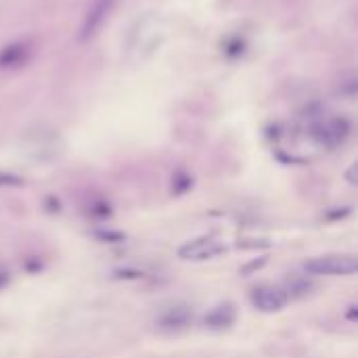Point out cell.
Listing matches in <instances>:
<instances>
[{
	"label": "cell",
	"instance_id": "obj_4",
	"mask_svg": "<svg viewBox=\"0 0 358 358\" xmlns=\"http://www.w3.org/2000/svg\"><path fill=\"white\" fill-rule=\"evenodd\" d=\"M191 321H193L191 308L185 304H176V306L166 308L157 316V327L168 329V331H176V329H185L187 325H191Z\"/></svg>",
	"mask_w": 358,
	"mask_h": 358
},
{
	"label": "cell",
	"instance_id": "obj_2",
	"mask_svg": "<svg viewBox=\"0 0 358 358\" xmlns=\"http://www.w3.org/2000/svg\"><path fill=\"white\" fill-rule=\"evenodd\" d=\"M222 252H224V246L218 241V239H214V237H199V239H193V241L185 244L178 250V258L193 260V262H201V260L216 258Z\"/></svg>",
	"mask_w": 358,
	"mask_h": 358
},
{
	"label": "cell",
	"instance_id": "obj_5",
	"mask_svg": "<svg viewBox=\"0 0 358 358\" xmlns=\"http://www.w3.org/2000/svg\"><path fill=\"white\" fill-rule=\"evenodd\" d=\"M237 318V310L232 304H220L216 306L214 310H210L203 318L205 327L207 329H214V331H222V329H228Z\"/></svg>",
	"mask_w": 358,
	"mask_h": 358
},
{
	"label": "cell",
	"instance_id": "obj_1",
	"mask_svg": "<svg viewBox=\"0 0 358 358\" xmlns=\"http://www.w3.org/2000/svg\"><path fill=\"white\" fill-rule=\"evenodd\" d=\"M358 268L356 256H321L304 264V271L312 277H348Z\"/></svg>",
	"mask_w": 358,
	"mask_h": 358
},
{
	"label": "cell",
	"instance_id": "obj_6",
	"mask_svg": "<svg viewBox=\"0 0 358 358\" xmlns=\"http://www.w3.org/2000/svg\"><path fill=\"white\" fill-rule=\"evenodd\" d=\"M111 0H94L92 5V13H88V19H86V26H84V34H92V30L101 24L103 15L107 13V7H109Z\"/></svg>",
	"mask_w": 358,
	"mask_h": 358
},
{
	"label": "cell",
	"instance_id": "obj_3",
	"mask_svg": "<svg viewBox=\"0 0 358 358\" xmlns=\"http://www.w3.org/2000/svg\"><path fill=\"white\" fill-rule=\"evenodd\" d=\"M287 300H289L287 291L281 287H275V285H262L252 291V304H254V308H258L262 312H277V310L285 308Z\"/></svg>",
	"mask_w": 358,
	"mask_h": 358
}]
</instances>
